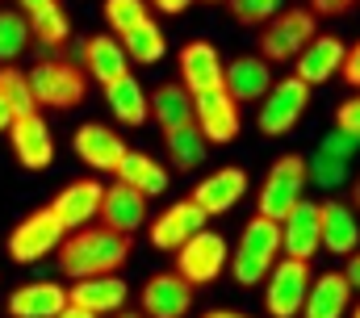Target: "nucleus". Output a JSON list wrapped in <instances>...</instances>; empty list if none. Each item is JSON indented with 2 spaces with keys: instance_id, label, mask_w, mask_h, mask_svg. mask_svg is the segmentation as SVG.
<instances>
[{
  "instance_id": "nucleus-1",
  "label": "nucleus",
  "mask_w": 360,
  "mask_h": 318,
  "mask_svg": "<svg viewBox=\"0 0 360 318\" xmlns=\"http://www.w3.org/2000/svg\"><path fill=\"white\" fill-rule=\"evenodd\" d=\"M130 260V238L109 231V227H84L59 243V268L72 281L84 276H113Z\"/></svg>"
},
{
  "instance_id": "nucleus-2",
  "label": "nucleus",
  "mask_w": 360,
  "mask_h": 318,
  "mask_svg": "<svg viewBox=\"0 0 360 318\" xmlns=\"http://www.w3.org/2000/svg\"><path fill=\"white\" fill-rule=\"evenodd\" d=\"M276 260H281V222H269V218L256 214L239 231V243L231 251V276H235V285L256 289L276 268Z\"/></svg>"
},
{
  "instance_id": "nucleus-3",
  "label": "nucleus",
  "mask_w": 360,
  "mask_h": 318,
  "mask_svg": "<svg viewBox=\"0 0 360 318\" xmlns=\"http://www.w3.org/2000/svg\"><path fill=\"white\" fill-rule=\"evenodd\" d=\"M314 38H319V17L306 4H293V8H281L272 21L260 25L256 51H260L264 63H293Z\"/></svg>"
},
{
  "instance_id": "nucleus-4",
  "label": "nucleus",
  "mask_w": 360,
  "mask_h": 318,
  "mask_svg": "<svg viewBox=\"0 0 360 318\" xmlns=\"http://www.w3.org/2000/svg\"><path fill=\"white\" fill-rule=\"evenodd\" d=\"M306 184H310L306 159L302 155H281L269 172H264V184H260V193H256V214L269 218V222H285V218L297 210Z\"/></svg>"
},
{
  "instance_id": "nucleus-5",
  "label": "nucleus",
  "mask_w": 360,
  "mask_h": 318,
  "mask_svg": "<svg viewBox=\"0 0 360 318\" xmlns=\"http://www.w3.org/2000/svg\"><path fill=\"white\" fill-rule=\"evenodd\" d=\"M25 76H30V88H34L38 109H42V105H46V109H76V105H84V96H89V76H84V68H76L72 59H42V63H34Z\"/></svg>"
},
{
  "instance_id": "nucleus-6",
  "label": "nucleus",
  "mask_w": 360,
  "mask_h": 318,
  "mask_svg": "<svg viewBox=\"0 0 360 318\" xmlns=\"http://www.w3.org/2000/svg\"><path fill=\"white\" fill-rule=\"evenodd\" d=\"M310 285H314L310 260H289V255H281L276 268L264 276V310H269V318H297L302 306H306Z\"/></svg>"
},
{
  "instance_id": "nucleus-7",
  "label": "nucleus",
  "mask_w": 360,
  "mask_h": 318,
  "mask_svg": "<svg viewBox=\"0 0 360 318\" xmlns=\"http://www.w3.org/2000/svg\"><path fill=\"white\" fill-rule=\"evenodd\" d=\"M306 109H310V84H302L297 76L272 80V88L264 92V101H260L256 126H260L264 139H281V134L297 130V122L306 117Z\"/></svg>"
},
{
  "instance_id": "nucleus-8",
  "label": "nucleus",
  "mask_w": 360,
  "mask_h": 318,
  "mask_svg": "<svg viewBox=\"0 0 360 318\" xmlns=\"http://www.w3.org/2000/svg\"><path fill=\"white\" fill-rule=\"evenodd\" d=\"M63 238H68L63 222L55 218L51 205H42V210L25 214V218L13 227V235H8V260H13V264H38V260H46L51 251H59Z\"/></svg>"
},
{
  "instance_id": "nucleus-9",
  "label": "nucleus",
  "mask_w": 360,
  "mask_h": 318,
  "mask_svg": "<svg viewBox=\"0 0 360 318\" xmlns=\"http://www.w3.org/2000/svg\"><path fill=\"white\" fill-rule=\"evenodd\" d=\"M226 264H231V251H226V238L214 235V231H197V235L188 238L184 247L176 251V272L193 285V289H201V285H214L222 272H226Z\"/></svg>"
},
{
  "instance_id": "nucleus-10",
  "label": "nucleus",
  "mask_w": 360,
  "mask_h": 318,
  "mask_svg": "<svg viewBox=\"0 0 360 318\" xmlns=\"http://www.w3.org/2000/svg\"><path fill=\"white\" fill-rule=\"evenodd\" d=\"M193 113H197V130L205 134V143H235L243 130V105L226 88L193 96Z\"/></svg>"
},
{
  "instance_id": "nucleus-11",
  "label": "nucleus",
  "mask_w": 360,
  "mask_h": 318,
  "mask_svg": "<svg viewBox=\"0 0 360 318\" xmlns=\"http://www.w3.org/2000/svg\"><path fill=\"white\" fill-rule=\"evenodd\" d=\"M8 143H13V155L21 167L30 172H42L55 163V139H51V126L42 113H25V117H13L8 122Z\"/></svg>"
},
{
  "instance_id": "nucleus-12",
  "label": "nucleus",
  "mask_w": 360,
  "mask_h": 318,
  "mask_svg": "<svg viewBox=\"0 0 360 318\" xmlns=\"http://www.w3.org/2000/svg\"><path fill=\"white\" fill-rule=\"evenodd\" d=\"M101 197H105V184H96L92 176H80V180H72V184L59 189V197L51 201V210L63 222V231L72 235V231L92 227V218L101 214Z\"/></svg>"
},
{
  "instance_id": "nucleus-13",
  "label": "nucleus",
  "mask_w": 360,
  "mask_h": 318,
  "mask_svg": "<svg viewBox=\"0 0 360 318\" xmlns=\"http://www.w3.org/2000/svg\"><path fill=\"white\" fill-rule=\"evenodd\" d=\"M222 76H226V63L218 59V46H214V42L193 38V42L180 46V84H184L193 96L222 88Z\"/></svg>"
},
{
  "instance_id": "nucleus-14",
  "label": "nucleus",
  "mask_w": 360,
  "mask_h": 318,
  "mask_svg": "<svg viewBox=\"0 0 360 318\" xmlns=\"http://www.w3.org/2000/svg\"><path fill=\"white\" fill-rule=\"evenodd\" d=\"M323 251V222H319V201H297V210L281 222V255L289 260H314Z\"/></svg>"
},
{
  "instance_id": "nucleus-15",
  "label": "nucleus",
  "mask_w": 360,
  "mask_h": 318,
  "mask_svg": "<svg viewBox=\"0 0 360 318\" xmlns=\"http://www.w3.org/2000/svg\"><path fill=\"white\" fill-rule=\"evenodd\" d=\"M193 310V285L172 272H155L143 285V314L147 318H184Z\"/></svg>"
},
{
  "instance_id": "nucleus-16",
  "label": "nucleus",
  "mask_w": 360,
  "mask_h": 318,
  "mask_svg": "<svg viewBox=\"0 0 360 318\" xmlns=\"http://www.w3.org/2000/svg\"><path fill=\"white\" fill-rule=\"evenodd\" d=\"M96 218H101V227L134 238V231L147 222V197L139 189H130V184H109L105 197H101V214Z\"/></svg>"
},
{
  "instance_id": "nucleus-17",
  "label": "nucleus",
  "mask_w": 360,
  "mask_h": 318,
  "mask_svg": "<svg viewBox=\"0 0 360 318\" xmlns=\"http://www.w3.org/2000/svg\"><path fill=\"white\" fill-rule=\"evenodd\" d=\"M205 222H210V214H205L201 205L176 201V205H168V210L151 222V243H155L160 251H180L197 231H205Z\"/></svg>"
},
{
  "instance_id": "nucleus-18",
  "label": "nucleus",
  "mask_w": 360,
  "mask_h": 318,
  "mask_svg": "<svg viewBox=\"0 0 360 318\" xmlns=\"http://www.w3.org/2000/svg\"><path fill=\"white\" fill-rule=\"evenodd\" d=\"M80 68L101 88H109L113 80L130 76V59H126V51H122V42L113 34H92V38L80 42Z\"/></svg>"
},
{
  "instance_id": "nucleus-19",
  "label": "nucleus",
  "mask_w": 360,
  "mask_h": 318,
  "mask_svg": "<svg viewBox=\"0 0 360 318\" xmlns=\"http://www.w3.org/2000/svg\"><path fill=\"white\" fill-rule=\"evenodd\" d=\"M243 193H248V172L243 167H218V172H210L201 184H193V205H201L210 218L214 214H226L231 205H239L243 201Z\"/></svg>"
},
{
  "instance_id": "nucleus-20",
  "label": "nucleus",
  "mask_w": 360,
  "mask_h": 318,
  "mask_svg": "<svg viewBox=\"0 0 360 318\" xmlns=\"http://www.w3.org/2000/svg\"><path fill=\"white\" fill-rule=\"evenodd\" d=\"M68 306V289L55 285V281H30V285H17L4 302L8 318H59Z\"/></svg>"
},
{
  "instance_id": "nucleus-21",
  "label": "nucleus",
  "mask_w": 360,
  "mask_h": 318,
  "mask_svg": "<svg viewBox=\"0 0 360 318\" xmlns=\"http://www.w3.org/2000/svg\"><path fill=\"white\" fill-rule=\"evenodd\" d=\"M72 147H76V155L84 159L92 172H117L122 155L130 151V147L122 143V134H117V130H109V126H101V122L80 126V130H76V139H72Z\"/></svg>"
},
{
  "instance_id": "nucleus-22",
  "label": "nucleus",
  "mask_w": 360,
  "mask_h": 318,
  "mask_svg": "<svg viewBox=\"0 0 360 318\" xmlns=\"http://www.w3.org/2000/svg\"><path fill=\"white\" fill-rule=\"evenodd\" d=\"M344 42L335 38V34H319L297 59H293V76L302 80V84H327L331 76H340V68H344Z\"/></svg>"
},
{
  "instance_id": "nucleus-23",
  "label": "nucleus",
  "mask_w": 360,
  "mask_h": 318,
  "mask_svg": "<svg viewBox=\"0 0 360 318\" xmlns=\"http://www.w3.org/2000/svg\"><path fill=\"white\" fill-rule=\"evenodd\" d=\"M319 222H323V247L331 255H352L360 247V222H356V210L348 201H319Z\"/></svg>"
},
{
  "instance_id": "nucleus-24",
  "label": "nucleus",
  "mask_w": 360,
  "mask_h": 318,
  "mask_svg": "<svg viewBox=\"0 0 360 318\" xmlns=\"http://www.w3.org/2000/svg\"><path fill=\"white\" fill-rule=\"evenodd\" d=\"M68 306H80L96 318L117 314V310H126V281H117V272L113 276H84L68 289Z\"/></svg>"
},
{
  "instance_id": "nucleus-25",
  "label": "nucleus",
  "mask_w": 360,
  "mask_h": 318,
  "mask_svg": "<svg viewBox=\"0 0 360 318\" xmlns=\"http://www.w3.org/2000/svg\"><path fill=\"white\" fill-rule=\"evenodd\" d=\"M151 117L160 122V134H172V130H184V126H197V113H193V92L180 84V80H164L151 96Z\"/></svg>"
},
{
  "instance_id": "nucleus-26",
  "label": "nucleus",
  "mask_w": 360,
  "mask_h": 318,
  "mask_svg": "<svg viewBox=\"0 0 360 318\" xmlns=\"http://www.w3.org/2000/svg\"><path fill=\"white\" fill-rule=\"evenodd\" d=\"M352 285L344 272H323L314 276L310 293H306V306H302V318H344L352 310Z\"/></svg>"
},
{
  "instance_id": "nucleus-27",
  "label": "nucleus",
  "mask_w": 360,
  "mask_h": 318,
  "mask_svg": "<svg viewBox=\"0 0 360 318\" xmlns=\"http://www.w3.org/2000/svg\"><path fill=\"white\" fill-rule=\"evenodd\" d=\"M222 88L243 105V101H264V92L272 88V63H264L260 55H239L231 59L226 76H222Z\"/></svg>"
},
{
  "instance_id": "nucleus-28",
  "label": "nucleus",
  "mask_w": 360,
  "mask_h": 318,
  "mask_svg": "<svg viewBox=\"0 0 360 318\" xmlns=\"http://www.w3.org/2000/svg\"><path fill=\"white\" fill-rule=\"evenodd\" d=\"M105 101H109V109H113V117L122 122V126H143L147 117H151V105H147V92H143V84L134 76H122L113 80L109 88H105Z\"/></svg>"
},
{
  "instance_id": "nucleus-29",
  "label": "nucleus",
  "mask_w": 360,
  "mask_h": 318,
  "mask_svg": "<svg viewBox=\"0 0 360 318\" xmlns=\"http://www.w3.org/2000/svg\"><path fill=\"white\" fill-rule=\"evenodd\" d=\"M113 176H117V184H130V189H139L143 197H160V193L168 189V172H164L151 155H143V151H126Z\"/></svg>"
},
{
  "instance_id": "nucleus-30",
  "label": "nucleus",
  "mask_w": 360,
  "mask_h": 318,
  "mask_svg": "<svg viewBox=\"0 0 360 318\" xmlns=\"http://www.w3.org/2000/svg\"><path fill=\"white\" fill-rule=\"evenodd\" d=\"M117 42H122V51H126V59H130V63H143V68L160 63V59H164V51H168L164 25H160V21H151V17H147L143 25H134L130 34H122Z\"/></svg>"
},
{
  "instance_id": "nucleus-31",
  "label": "nucleus",
  "mask_w": 360,
  "mask_h": 318,
  "mask_svg": "<svg viewBox=\"0 0 360 318\" xmlns=\"http://www.w3.org/2000/svg\"><path fill=\"white\" fill-rule=\"evenodd\" d=\"M164 147H168V159H172L176 172H197L205 163V155H210V143H205V134L197 126H184V130L164 134Z\"/></svg>"
},
{
  "instance_id": "nucleus-32",
  "label": "nucleus",
  "mask_w": 360,
  "mask_h": 318,
  "mask_svg": "<svg viewBox=\"0 0 360 318\" xmlns=\"http://www.w3.org/2000/svg\"><path fill=\"white\" fill-rule=\"evenodd\" d=\"M30 38H34L38 46H46V51L68 46V38H72V17H68V8H63V4H51V8L34 13V17H30Z\"/></svg>"
},
{
  "instance_id": "nucleus-33",
  "label": "nucleus",
  "mask_w": 360,
  "mask_h": 318,
  "mask_svg": "<svg viewBox=\"0 0 360 318\" xmlns=\"http://www.w3.org/2000/svg\"><path fill=\"white\" fill-rule=\"evenodd\" d=\"M0 101L8 105L13 117H25V113H38V101H34V88H30V76L17 72L13 63L0 68Z\"/></svg>"
},
{
  "instance_id": "nucleus-34",
  "label": "nucleus",
  "mask_w": 360,
  "mask_h": 318,
  "mask_svg": "<svg viewBox=\"0 0 360 318\" xmlns=\"http://www.w3.org/2000/svg\"><path fill=\"white\" fill-rule=\"evenodd\" d=\"M25 46H30V17L0 8V63H13Z\"/></svg>"
},
{
  "instance_id": "nucleus-35",
  "label": "nucleus",
  "mask_w": 360,
  "mask_h": 318,
  "mask_svg": "<svg viewBox=\"0 0 360 318\" xmlns=\"http://www.w3.org/2000/svg\"><path fill=\"white\" fill-rule=\"evenodd\" d=\"M306 172H310V184H319V189H327V193L352 180V163H348V159L323 155V151H314V159H306Z\"/></svg>"
},
{
  "instance_id": "nucleus-36",
  "label": "nucleus",
  "mask_w": 360,
  "mask_h": 318,
  "mask_svg": "<svg viewBox=\"0 0 360 318\" xmlns=\"http://www.w3.org/2000/svg\"><path fill=\"white\" fill-rule=\"evenodd\" d=\"M105 21H109V30L122 38V34H130L134 25L147 21V4H143V0H105Z\"/></svg>"
},
{
  "instance_id": "nucleus-37",
  "label": "nucleus",
  "mask_w": 360,
  "mask_h": 318,
  "mask_svg": "<svg viewBox=\"0 0 360 318\" xmlns=\"http://www.w3.org/2000/svg\"><path fill=\"white\" fill-rule=\"evenodd\" d=\"M226 4L239 25H264L281 13V0H226Z\"/></svg>"
},
{
  "instance_id": "nucleus-38",
  "label": "nucleus",
  "mask_w": 360,
  "mask_h": 318,
  "mask_svg": "<svg viewBox=\"0 0 360 318\" xmlns=\"http://www.w3.org/2000/svg\"><path fill=\"white\" fill-rule=\"evenodd\" d=\"M319 151H323V155H335V159H348V163H352V155L360 151V139H356V134H348V130H331V134H323Z\"/></svg>"
},
{
  "instance_id": "nucleus-39",
  "label": "nucleus",
  "mask_w": 360,
  "mask_h": 318,
  "mask_svg": "<svg viewBox=\"0 0 360 318\" xmlns=\"http://www.w3.org/2000/svg\"><path fill=\"white\" fill-rule=\"evenodd\" d=\"M335 130H348V134H356L360 139V92L356 96H348V101L335 109Z\"/></svg>"
},
{
  "instance_id": "nucleus-40",
  "label": "nucleus",
  "mask_w": 360,
  "mask_h": 318,
  "mask_svg": "<svg viewBox=\"0 0 360 318\" xmlns=\"http://www.w3.org/2000/svg\"><path fill=\"white\" fill-rule=\"evenodd\" d=\"M314 17H348L352 8H356V0H310L306 4Z\"/></svg>"
},
{
  "instance_id": "nucleus-41",
  "label": "nucleus",
  "mask_w": 360,
  "mask_h": 318,
  "mask_svg": "<svg viewBox=\"0 0 360 318\" xmlns=\"http://www.w3.org/2000/svg\"><path fill=\"white\" fill-rule=\"evenodd\" d=\"M340 76H344V84H352L360 92V42H352L348 51H344V68H340Z\"/></svg>"
},
{
  "instance_id": "nucleus-42",
  "label": "nucleus",
  "mask_w": 360,
  "mask_h": 318,
  "mask_svg": "<svg viewBox=\"0 0 360 318\" xmlns=\"http://www.w3.org/2000/svg\"><path fill=\"white\" fill-rule=\"evenodd\" d=\"M344 276H348V285H352V289H360V247L348 255V268H344Z\"/></svg>"
},
{
  "instance_id": "nucleus-43",
  "label": "nucleus",
  "mask_w": 360,
  "mask_h": 318,
  "mask_svg": "<svg viewBox=\"0 0 360 318\" xmlns=\"http://www.w3.org/2000/svg\"><path fill=\"white\" fill-rule=\"evenodd\" d=\"M51 4H59V0H17V8H21L25 17H34V13H42V8H51Z\"/></svg>"
},
{
  "instance_id": "nucleus-44",
  "label": "nucleus",
  "mask_w": 360,
  "mask_h": 318,
  "mask_svg": "<svg viewBox=\"0 0 360 318\" xmlns=\"http://www.w3.org/2000/svg\"><path fill=\"white\" fill-rule=\"evenodd\" d=\"M151 4H155L160 13H184V8H188L193 0H151Z\"/></svg>"
},
{
  "instance_id": "nucleus-45",
  "label": "nucleus",
  "mask_w": 360,
  "mask_h": 318,
  "mask_svg": "<svg viewBox=\"0 0 360 318\" xmlns=\"http://www.w3.org/2000/svg\"><path fill=\"white\" fill-rule=\"evenodd\" d=\"M201 318H252V314H243V310H205Z\"/></svg>"
},
{
  "instance_id": "nucleus-46",
  "label": "nucleus",
  "mask_w": 360,
  "mask_h": 318,
  "mask_svg": "<svg viewBox=\"0 0 360 318\" xmlns=\"http://www.w3.org/2000/svg\"><path fill=\"white\" fill-rule=\"evenodd\" d=\"M348 197H352L348 205H352V210H356V214H360V176H356V180H352V189H348Z\"/></svg>"
},
{
  "instance_id": "nucleus-47",
  "label": "nucleus",
  "mask_w": 360,
  "mask_h": 318,
  "mask_svg": "<svg viewBox=\"0 0 360 318\" xmlns=\"http://www.w3.org/2000/svg\"><path fill=\"white\" fill-rule=\"evenodd\" d=\"M59 318H96V314H89V310H80V306H63V314Z\"/></svg>"
},
{
  "instance_id": "nucleus-48",
  "label": "nucleus",
  "mask_w": 360,
  "mask_h": 318,
  "mask_svg": "<svg viewBox=\"0 0 360 318\" xmlns=\"http://www.w3.org/2000/svg\"><path fill=\"white\" fill-rule=\"evenodd\" d=\"M8 122H13V113H8V105L0 101V130H8Z\"/></svg>"
},
{
  "instance_id": "nucleus-49",
  "label": "nucleus",
  "mask_w": 360,
  "mask_h": 318,
  "mask_svg": "<svg viewBox=\"0 0 360 318\" xmlns=\"http://www.w3.org/2000/svg\"><path fill=\"white\" fill-rule=\"evenodd\" d=\"M113 318H147V314H143V310H117Z\"/></svg>"
},
{
  "instance_id": "nucleus-50",
  "label": "nucleus",
  "mask_w": 360,
  "mask_h": 318,
  "mask_svg": "<svg viewBox=\"0 0 360 318\" xmlns=\"http://www.w3.org/2000/svg\"><path fill=\"white\" fill-rule=\"evenodd\" d=\"M352 318H360V306H356V310H352Z\"/></svg>"
},
{
  "instance_id": "nucleus-51",
  "label": "nucleus",
  "mask_w": 360,
  "mask_h": 318,
  "mask_svg": "<svg viewBox=\"0 0 360 318\" xmlns=\"http://www.w3.org/2000/svg\"><path fill=\"white\" fill-rule=\"evenodd\" d=\"M201 4H218V0H201Z\"/></svg>"
}]
</instances>
